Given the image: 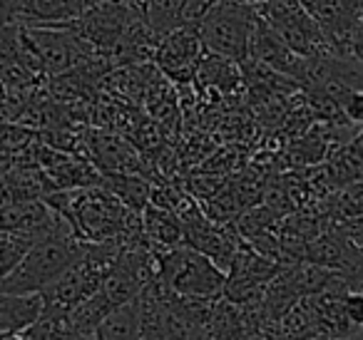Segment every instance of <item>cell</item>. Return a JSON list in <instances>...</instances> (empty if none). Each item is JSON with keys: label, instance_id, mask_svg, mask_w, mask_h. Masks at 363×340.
I'll use <instances>...</instances> for the list:
<instances>
[{"label": "cell", "instance_id": "6da1fadb", "mask_svg": "<svg viewBox=\"0 0 363 340\" xmlns=\"http://www.w3.org/2000/svg\"><path fill=\"white\" fill-rule=\"evenodd\" d=\"M45 201L65 216V221L82 241H90V244H107V241L145 234L142 214L127 209L105 186L55 191Z\"/></svg>", "mask_w": 363, "mask_h": 340}, {"label": "cell", "instance_id": "7a4b0ae2", "mask_svg": "<svg viewBox=\"0 0 363 340\" xmlns=\"http://www.w3.org/2000/svg\"><path fill=\"white\" fill-rule=\"evenodd\" d=\"M87 244L75 231H62L38 241L16 271L3 276L0 293H43L85 256Z\"/></svg>", "mask_w": 363, "mask_h": 340}, {"label": "cell", "instance_id": "3957f363", "mask_svg": "<svg viewBox=\"0 0 363 340\" xmlns=\"http://www.w3.org/2000/svg\"><path fill=\"white\" fill-rule=\"evenodd\" d=\"M157 278L177 295L184 298H224L229 273L222 271L209 256L192 246L182 244L174 249H157Z\"/></svg>", "mask_w": 363, "mask_h": 340}, {"label": "cell", "instance_id": "277c9868", "mask_svg": "<svg viewBox=\"0 0 363 340\" xmlns=\"http://www.w3.org/2000/svg\"><path fill=\"white\" fill-rule=\"evenodd\" d=\"M259 26V11L252 6H239L232 0H219L217 8L199 26L204 50L234 60L237 65L252 60L254 33Z\"/></svg>", "mask_w": 363, "mask_h": 340}, {"label": "cell", "instance_id": "5b68a950", "mask_svg": "<svg viewBox=\"0 0 363 340\" xmlns=\"http://www.w3.org/2000/svg\"><path fill=\"white\" fill-rule=\"evenodd\" d=\"M257 11L262 21L301 57H316L331 50L321 26L303 6V0H269Z\"/></svg>", "mask_w": 363, "mask_h": 340}, {"label": "cell", "instance_id": "8992f818", "mask_svg": "<svg viewBox=\"0 0 363 340\" xmlns=\"http://www.w3.org/2000/svg\"><path fill=\"white\" fill-rule=\"evenodd\" d=\"M135 16L137 8L132 0H100L80 21L65 28L77 33L82 40H87L100 55H105L110 60L117 47H120L122 38H125L130 23L135 21Z\"/></svg>", "mask_w": 363, "mask_h": 340}, {"label": "cell", "instance_id": "52a82bcc", "mask_svg": "<svg viewBox=\"0 0 363 340\" xmlns=\"http://www.w3.org/2000/svg\"><path fill=\"white\" fill-rule=\"evenodd\" d=\"M97 3L100 0H3V18L13 26L65 28Z\"/></svg>", "mask_w": 363, "mask_h": 340}, {"label": "cell", "instance_id": "ba28073f", "mask_svg": "<svg viewBox=\"0 0 363 340\" xmlns=\"http://www.w3.org/2000/svg\"><path fill=\"white\" fill-rule=\"evenodd\" d=\"M202 55H204V42L199 30L197 28L182 26L162 38L152 60L157 62V70L162 75L184 85V82L197 80V67Z\"/></svg>", "mask_w": 363, "mask_h": 340}, {"label": "cell", "instance_id": "9c48e42d", "mask_svg": "<svg viewBox=\"0 0 363 340\" xmlns=\"http://www.w3.org/2000/svg\"><path fill=\"white\" fill-rule=\"evenodd\" d=\"M303 6L316 18L333 52L348 45L363 13V0H303Z\"/></svg>", "mask_w": 363, "mask_h": 340}, {"label": "cell", "instance_id": "30bf717a", "mask_svg": "<svg viewBox=\"0 0 363 340\" xmlns=\"http://www.w3.org/2000/svg\"><path fill=\"white\" fill-rule=\"evenodd\" d=\"M45 310L43 293H0V333H28L40 323Z\"/></svg>", "mask_w": 363, "mask_h": 340}, {"label": "cell", "instance_id": "8fae6325", "mask_svg": "<svg viewBox=\"0 0 363 340\" xmlns=\"http://www.w3.org/2000/svg\"><path fill=\"white\" fill-rule=\"evenodd\" d=\"M142 226L155 249H174L184 244V224L179 214L160 199H152L142 211Z\"/></svg>", "mask_w": 363, "mask_h": 340}, {"label": "cell", "instance_id": "7c38bea8", "mask_svg": "<svg viewBox=\"0 0 363 340\" xmlns=\"http://www.w3.org/2000/svg\"><path fill=\"white\" fill-rule=\"evenodd\" d=\"M142 21L147 23L157 38H164L167 33L182 28V8L184 0H132Z\"/></svg>", "mask_w": 363, "mask_h": 340}, {"label": "cell", "instance_id": "4fadbf2b", "mask_svg": "<svg viewBox=\"0 0 363 340\" xmlns=\"http://www.w3.org/2000/svg\"><path fill=\"white\" fill-rule=\"evenodd\" d=\"M95 340H145L142 338V320L137 300L112 310L97 328Z\"/></svg>", "mask_w": 363, "mask_h": 340}, {"label": "cell", "instance_id": "5bb4252c", "mask_svg": "<svg viewBox=\"0 0 363 340\" xmlns=\"http://www.w3.org/2000/svg\"><path fill=\"white\" fill-rule=\"evenodd\" d=\"M100 186L112 191L127 209L137 211V214H142L147 209V204L152 201L150 184L140 174H102Z\"/></svg>", "mask_w": 363, "mask_h": 340}, {"label": "cell", "instance_id": "9a60e30c", "mask_svg": "<svg viewBox=\"0 0 363 340\" xmlns=\"http://www.w3.org/2000/svg\"><path fill=\"white\" fill-rule=\"evenodd\" d=\"M237 80H239V65L237 62L204 50L202 60H199V67H197V82H204V85L219 87V90L227 92L237 85Z\"/></svg>", "mask_w": 363, "mask_h": 340}, {"label": "cell", "instance_id": "2e32d148", "mask_svg": "<svg viewBox=\"0 0 363 340\" xmlns=\"http://www.w3.org/2000/svg\"><path fill=\"white\" fill-rule=\"evenodd\" d=\"M33 246H35V241L28 239V236L3 231L0 234V273L8 276L11 271H16L18 264L30 254Z\"/></svg>", "mask_w": 363, "mask_h": 340}, {"label": "cell", "instance_id": "e0dca14e", "mask_svg": "<svg viewBox=\"0 0 363 340\" xmlns=\"http://www.w3.org/2000/svg\"><path fill=\"white\" fill-rule=\"evenodd\" d=\"M336 216L338 221L361 219L363 216V179L346 184L336 196Z\"/></svg>", "mask_w": 363, "mask_h": 340}, {"label": "cell", "instance_id": "ac0fdd59", "mask_svg": "<svg viewBox=\"0 0 363 340\" xmlns=\"http://www.w3.org/2000/svg\"><path fill=\"white\" fill-rule=\"evenodd\" d=\"M219 0H184V8H182V26L197 28L207 21L209 13L217 8Z\"/></svg>", "mask_w": 363, "mask_h": 340}, {"label": "cell", "instance_id": "d6986e66", "mask_svg": "<svg viewBox=\"0 0 363 340\" xmlns=\"http://www.w3.org/2000/svg\"><path fill=\"white\" fill-rule=\"evenodd\" d=\"M343 310H346V318L353 325V330H363V290H348Z\"/></svg>", "mask_w": 363, "mask_h": 340}, {"label": "cell", "instance_id": "ffe728a7", "mask_svg": "<svg viewBox=\"0 0 363 340\" xmlns=\"http://www.w3.org/2000/svg\"><path fill=\"white\" fill-rule=\"evenodd\" d=\"M341 110H343V117H346V120L363 125V90L348 92V97L343 100Z\"/></svg>", "mask_w": 363, "mask_h": 340}, {"label": "cell", "instance_id": "44dd1931", "mask_svg": "<svg viewBox=\"0 0 363 340\" xmlns=\"http://www.w3.org/2000/svg\"><path fill=\"white\" fill-rule=\"evenodd\" d=\"M338 55L356 57V60L363 65V30H361V28H358V30L353 33V38L348 40V45L343 47V50H338Z\"/></svg>", "mask_w": 363, "mask_h": 340}, {"label": "cell", "instance_id": "7402d4cb", "mask_svg": "<svg viewBox=\"0 0 363 340\" xmlns=\"http://www.w3.org/2000/svg\"><path fill=\"white\" fill-rule=\"evenodd\" d=\"M346 149L351 152V154H353V159H356L358 164H361V169H363V130L358 132L356 137H353V140H351V144H348Z\"/></svg>", "mask_w": 363, "mask_h": 340}, {"label": "cell", "instance_id": "603a6c76", "mask_svg": "<svg viewBox=\"0 0 363 340\" xmlns=\"http://www.w3.org/2000/svg\"><path fill=\"white\" fill-rule=\"evenodd\" d=\"M232 3H239V6H252V8H259V6H264V3H269V0H232Z\"/></svg>", "mask_w": 363, "mask_h": 340}, {"label": "cell", "instance_id": "cb8c5ba5", "mask_svg": "<svg viewBox=\"0 0 363 340\" xmlns=\"http://www.w3.org/2000/svg\"><path fill=\"white\" fill-rule=\"evenodd\" d=\"M0 340H28V335L26 333H3Z\"/></svg>", "mask_w": 363, "mask_h": 340}, {"label": "cell", "instance_id": "d4e9b609", "mask_svg": "<svg viewBox=\"0 0 363 340\" xmlns=\"http://www.w3.org/2000/svg\"><path fill=\"white\" fill-rule=\"evenodd\" d=\"M247 340H269V338H267L264 333H254V335H249Z\"/></svg>", "mask_w": 363, "mask_h": 340}, {"label": "cell", "instance_id": "484cf974", "mask_svg": "<svg viewBox=\"0 0 363 340\" xmlns=\"http://www.w3.org/2000/svg\"><path fill=\"white\" fill-rule=\"evenodd\" d=\"M348 340H363V330H356V333H353Z\"/></svg>", "mask_w": 363, "mask_h": 340}]
</instances>
